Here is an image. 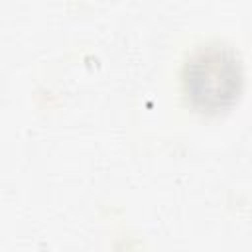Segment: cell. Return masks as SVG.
Here are the masks:
<instances>
[{"instance_id":"1","label":"cell","mask_w":252,"mask_h":252,"mask_svg":"<svg viewBox=\"0 0 252 252\" xmlns=\"http://www.w3.org/2000/svg\"><path fill=\"white\" fill-rule=\"evenodd\" d=\"M181 85L193 110L211 116L226 112L242 94V63L228 45H201L187 57L181 73Z\"/></svg>"}]
</instances>
